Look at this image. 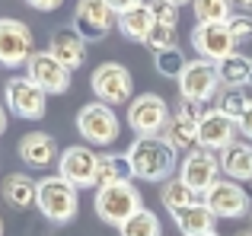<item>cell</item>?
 Segmentation results:
<instances>
[{"label": "cell", "instance_id": "ee69618b", "mask_svg": "<svg viewBox=\"0 0 252 236\" xmlns=\"http://www.w3.org/2000/svg\"><path fill=\"white\" fill-rule=\"evenodd\" d=\"M249 217H252V214H249Z\"/></svg>", "mask_w": 252, "mask_h": 236}, {"label": "cell", "instance_id": "5b68a950", "mask_svg": "<svg viewBox=\"0 0 252 236\" xmlns=\"http://www.w3.org/2000/svg\"><path fill=\"white\" fill-rule=\"evenodd\" d=\"M90 87L96 93V102H105V106H122V102H131L134 99V77L125 64H115V61H105L93 70L90 77Z\"/></svg>", "mask_w": 252, "mask_h": 236}, {"label": "cell", "instance_id": "74e56055", "mask_svg": "<svg viewBox=\"0 0 252 236\" xmlns=\"http://www.w3.org/2000/svg\"><path fill=\"white\" fill-rule=\"evenodd\" d=\"M166 3H172V6H182V3H195V0H166Z\"/></svg>", "mask_w": 252, "mask_h": 236}, {"label": "cell", "instance_id": "9c48e42d", "mask_svg": "<svg viewBox=\"0 0 252 236\" xmlns=\"http://www.w3.org/2000/svg\"><path fill=\"white\" fill-rule=\"evenodd\" d=\"M77 131H80V137L86 144H93V147H109L118 137L115 109L105 106V102H90V106H83L80 115H77Z\"/></svg>", "mask_w": 252, "mask_h": 236}, {"label": "cell", "instance_id": "4fadbf2b", "mask_svg": "<svg viewBox=\"0 0 252 236\" xmlns=\"http://www.w3.org/2000/svg\"><path fill=\"white\" fill-rule=\"evenodd\" d=\"M201 198H204V205L214 211V217H223V220H236V217L252 214L246 188H243L240 182H233V179H217Z\"/></svg>", "mask_w": 252, "mask_h": 236}, {"label": "cell", "instance_id": "8fae6325", "mask_svg": "<svg viewBox=\"0 0 252 236\" xmlns=\"http://www.w3.org/2000/svg\"><path fill=\"white\" fill-rule=\"evenodd\" d=\"M208 112V106H198V102H179V109L172 112L166 131H163V137L169 141V147L176 150V153H191V150L198 147V121L204 118Z\"/></svg>", "mask_w": 252, "mask_h": 236}, {"label": "cell", "instance_id": "44dd1931", "mask_svg": "<svg viewBox=\"0 0 252 236\" xmlns=\"http://www.w3.org/2000/svg\"><path fill=\"white\" fill-rule=\"evenodd\" d=\"M3 201L10 207H16V211L38 205V182L29 179L26 173H10L3 179Z\"/></svg>", "mask_w": 252, "mask_h": 236}, {"label": "cell", "instance_id": "2e32d148", "mask_svg": "<svg viewBox=\"0 0 252 236\" xmlns=\"http://www.w3.org/2000/svg\"><path fill=\"white\" fill-rule=\"evenodd\" d=\"M26 77H29L32 83H38L48 96H61V93L70 89V70L64 67L48 48L35 51V55L29 58V64H26Z\"/></svg>", "mask_w": 252, "mask_h": 236}, {"label": "cell", "instance_id": "f546056e", "mask_svg": "<svg viewBox=\"0 0 252 236\" xmlns=\"http://www.w3.org/2000/svg\"><path fill=\"white\" fill-rule=\"evenodd\" d=\"M185 64H189V61L182 58V51H179V48L154 55V67H157V74H160V77H169V80H179V77H182Z\"/></svg>", "mask_w": 252, "mask_h": 236}, {"label": "cell", "instance_id": "d590c367", "mask_svg": "<svg viewBox=\"0 0 252 236\" xmlns=\"http://www.w3.org/2000/svg\"><path fill=\"white\" fill-rule=\"evenodd\" d=\"M26 3H29L32 10H42V13H51V10H58V6H61L64 0H26Z\"/></svg>", "mask_w": 252, "mask_h": 236}, {"label": "cell", "instance_id": "4dcf8cb0", "mask_svg": "<svg viewBox=\"0 0 252 236\" xmlns=\"http://www.w3.org/2000/svg\"><path fill=\"white\" fill-rule=\"evenodd\" d=\"M144 45H147L154 55H160V51H172V48L179 45L176 26H160V23H157V26H154V32L147 35V42H144Z\"/></svg>", "mask_w": 252, "mask_h": 236}, {"label": "cell", "instance_id": "ac0fdd59", "mask_svg": "<svg viewBox=\"0 0 252 236\" xmlns=\"http://www.w3.org/2000/svg\"><path fill=\"white\" fill-rule=\"evenodd\" d=\"M16 150H19V160H23L26 166H35V169H45V166L61 160L55 137L45 134V131H29V134H23Z\"/></svg>", "mask_w": 252, "mask_h": 236}, {"label": "cell", "instance_id": "8d00e7d4", "mask_svg": "<svg viewBox=\"0 0 252 236\" xmlns=\"http://www.w3.org/2000/svg\"><path fill=\"white\" fill-rule=\"evenodd\" d=\"M3 131H6V109L0 106V137H3Z\"/></svg>", "mask_w": 252, "mask_h": 236}, {"label": "cell", "instance_id": "7a4b0ae2", "mask_svg": "<svg viewBox=\"0 0 252 236\" xmlns=\"http://www.w3.org/2000/svg\"><path fill=\"white\" fill-rule=\"evenodd\" d=\"M93 207H96L99 220H105V224L122 230L137 211H144V198H141V192H137V185H131V182H115V185L96 188Z\"/></svg>", "mask_w": 252, "mask_h": 236}, {"label": "cell", "instance_id": "3957f363", "mask_svg": "<svg viewBox=\"0 0 252 236\" xmlns=\"http://www.w3.org/2000/svg\"><path fill=\"white\" fill-rule=\"evenodd\" d=\"M179 96L185 102H198V106H208L211 99H217L223 89V80L217 74V64L204 61V58H195V61L185 64L182 77H179Z\"/></svg>", "mask_w": 252, "mask_h": 236}, {"label": "cell", "instance_id": "1f68e13d", "mask_svg": "<svg viewBox=\"0 0 252 236\" xmlns=\"http://www.w3.org/2000/svg\"><path fill=\"white\" fill-rule=\"evenodd\" d=\"M150 13L160 26H179V6L166 3V0H150Z\"/></svg>", "mask_w": 252, "mask_h": 236}, {"label": "cell", "instance_id": "d6a6232c", "mask_svg": "<svg viewBox=\"0 0 252 236\" xmlns=\"http://www.w3.org/2000/svg\"><path fill=\"white\" fill-rule=\"evenodd\" d=\"M230 32H233L236 42H252V16L249 13H236L230 19Z\"/></svg>", "mask_w": 252, "mask_h": 236}, {"label": "cell", "instance_id": "ba28073f", "mask_svg": "<svg viewBox=\"0 0 252 236\" xmlns=\"http://www.w3.org/2000/svg\"><path fill=\"white\" fill-rule=\"evenodd\" d=\"M236 45L240 42L230 32V23H198L191 29V48L211 64H220L230 55H236Z\"/></svg>", "mask_w": 252, "mask_h": 236}, {"label": "cell", "instance_id": "e575fe53", "mask_svg": "<svg viewBox=\"0 0 252 236\" xmlns=\"http://www.w3.org/2000/svg\"><path fill=\"white\" fill-rule=\"evenodd\" d=\"M105 3H109L112 10L118 13V16H122V13H128V10H134V6H141L144 0H105Z\"/></svg>", "mask_w": 252, "mask_h": 236}, {"label": "cell", "instance_id": "603a6c76", "mask_svg": "<svg viewBox=\"0 0 252 236\" xmlns=\"http://www.w3.org/2000/svg\"><path fill=\"white\" fill-rule=\"evenodd\" d=\"M115 26L122 29V35L128 38V42H147V35L154 32L157 19H154V13H150V3H141V6H134V10L122 13Z\"/></svg>", "mask_w": 252, "mask_h": 236}, {"label": "cell", "instance_id": "8992f818", "mask_svg": "<svg viewBox=\"0 0 252 236\" xmlns=\"http://www.w3.org/2000/svg\"><path fill=\"white\" fill-rule=\"evenodd\" d=\"M169 118H172V112H169L166 99L157 93H141L128 106V124L137 137H160L166 131Z\"/></svg>", "mask_w": 252, "mask_h": 236}, {"label": "cell", "instance_id": "52a82bcc", "mask_svg": "<svg viewBox=\"0 0 252 236\" xmlns=\"http://www.w3.org/2000/svg\"><path fill=\"white\" fill-rule=\"evenodd\" d=\"M3 99L10 106V112L26 121H38L48 112V93L38 83H32L29 77H10L3 89Z\"/></svg>", "mask_w": 252, "mask_h": 236}, {"label": "cell", "instance_id": "60d3db41", "mask_svg": "<svg viewBox=\"0 0 252 236\" xmlns=\"http://www.w3.org/2000/svg\"><path fill=\"white\" fill-rule=\"evenodd\" d=\"M236 236H252V230H243V233H236Z\"/></svg>", "mask_w": 252, "mask_h": 236}, {"label": "cell", "instance_id": "7402d4cb", "mask_svg": "<svg viewBox=\"0 0 252 236\" xmlns=\"http://www.w3.org/2000/svg\"><path fill=\"white\" fill-rule=\"evenodd\" d=\"M214 220L217 217H214V211L204 205V198H198L195 205H189V207H182V211L172 214V224H176L185 236H191V233H214Z\"/></svg>", "mask_w": 252, "mask_h": 236}, {"label": "cell", "instance_id": "83f0119b", "mask_svg": "<svg viewBox=\"0 0 252 236\" xmlns=\"http://www.w3.org/2000/svg\"><path fill=\"white\" fill-rule=\"evenodd\" d=\"M249 102H252V96L246 93V87H223L220 96H217V106L214 109H220V112H227L230 118L240 121V115L246 112Z\"/></svg>", "mask_w": 252, "mask_h": 236}, {"label": "cell", "instance_id": "b9f144b4", "mask_svg": "<svg viewBox=\"0 0 252 236\" xmlns=\"http://www.w3.org/2000/svg\"><path fill=\"white\" fill-rule=\"evenodd\" d=\"M0 236H3V217H0Z\"/></svg>", "mask_w": 252, "mask_h": 236}, {"label": "cell", "instance_id": "d6986e66", "mask_svg": "<svg viewBox=\"0 0 252 236\" xmlns=\"http://www.w3.org/2000/svg\"><path fill=\"white\" fill-rule=\"evenodd\" d=\"M48 51L67 70H77V67H83V61H86V38L77 29H61L48 38Z\"/></svg>", "mask_w": 252, "mask_h": 236}, {"label": "cell", "instance_id": "f1b7e54d", "mask_svg": "<svg viewBox=\"0 0 252 236\" xmlns=\"http://www.w3.org/2000/svg\"><path fill=\"white\" fill-rule=\"evenodd\" d=\"M118 233L122 236H163V224H160V217H157L154 211L144 207V211H137Z\"/></svg>", "mask_w": 252, "mask_h": 236}, {"label": "cell", "instance_id": "e0dca14e", "mask_svg": "<svg viewBox=\"0 0 252 236\" xmlns=\"http://www.w3.org/2000/svg\"><path fill=\"white\" fill-rule=\"evenodd\" d=\"M220 176V156L211 153V150L195 147L191 153L182 156V169H179V179L191 188L195 195H204Z\"/></svg>", "mask_w": 252, "mask_h": 236}, {"label": "cell", "instance_id": "6da1fadb", "mask_svg": "<svg viewBox=\"0 0 252 236\" xmlns=\"http://www.w3.org/2000/svg\"><path fill=\"white\" fill-rule=\"evenodd\" d=\"M131 163V173L141 182H166L176 169V150L169 147L166 137H134L131 147L125 150Z\"/></svg>", "mask_w": 252, "mask_h": 236}, {"label": "cell", "instance_id": "7c38bea8", "mask_svg": "<svg viewBox=\"0 0 252 236\" xmlns=\"http://www.w3.org/2000/svg\"><path fill=\"white\" fill-rule=\"evenodd\" d=\"M96 169H99V153L93 147L74 144V147L61 150V160H58V176L64 182L80 192V188H96Z\"/></svg>", "mask_w": 252, "mask_h": 236}, {"label": "cell", "instance_id": "7bdbcfd3", "mask_svg": "<svg viewBox=\"0 0 252 236\" xmlns=\"http://www.w3.org/2000/svg\"><path fill=\"white\" fill-rule=\"evenodd\" d=\"M249 83H252V77H249Z\"/></svg>", "mask_w": 252, "mask_h": 236}, {"label": "cell", "instance_id": "277c9868", "mask_svg": "<svg viewBox=\"0 0 252 236\" xmlns=\"http://www.w3.org/2000/svg\"><path fill=\"white\" fill-rule=\"evenodd\" d=\"M38 211L51 224H70L77 217V188L64 182L61 176L38 179Z\"/></svg>", "mask_w": 252, "mask_h": 236}, {"label": "cell", "instance_id": "5bb4252c", "mask_svg": "<svg viewBox=\"0 0 252 236\" xmlns=\"http://www.w3.org/2000/svg\"><path fill=\"white\" fill-rule=\"evenodd\" d=\"M240 141V121L230 118L220 109H208L204 118L198 121V147L211 153H223L230 144Z\"/></svg>", "mask_w": 252, "mask_h": 236}, {"label": "cell", "instance_id": "4316f807", "mask_svg": "<svg viewBox=\"0 0 252 236\" xmlns=\"http://www.w3.org/2000/svg\"><path fill=\"white\" fill-rule=\"evenodd\" d=\"M191 10H195L198 23H230L236 16L233 0H195Z\"/></svg>", "mask_w": 252, "mask_h": 236}, {"label": "cell", "instance_id": "9a60e30c", "mask_svg": "<svg viewBox=\"0 0 252 236\" xmlns=\"http://www.w3.org/2000/svg\"><path fill=\"white\" fill-rule=\"evenodd\" d=\"M112 23H118V13L105 0H77L74 6V29L86 42H102L109 35Z\"/></svg>", "mask_w": 252, "mask_h": 236}, {"label": "cell", "instance_id": "ab89813d", "mask_svg": "<svg viewBox=\"0 0 252 236\" xmlns=\"http://www.w3.org/2000/svg\"><path fill=\"white\" fill-rule=\"evenodd\" d=\"M191 236H220V233H191Z\"/></svg>", "mask_w": 252, "mask_h": 236}, {"label": "cell", "instance_id": "cb8c5ba5", "mask_svg": "<svg viewBox=\"0 0 252 236\" xmlns=\"http://www.w3.org/2000/svg\"><path fill=\"white\" fill-rule=\"evenodd\" d=\"M131 163L128 156H112V153H102L99 156V169H96V188H105V185H115V182H131Z\"/></svg>", "mask_w": 252, "mask_h": 236}, {"label": "cell", "instance_id": "836d02e7", "mask_svg": "<svg viewBox=\"0 0 252 236\" xmlns=\"http://www.w3.org/2000/svg\"><path fill=\"white\" fill-rule=\"evenodd\" d=\"M240 134H243V137H246V141L252 144V102L246 106V112L240 115Z\"/></svg>", "mask_w": 252, "mask_h": 236}, {"label": "cell", "instance_id": "f35d334b", "mask_svg": "<svg viewBox=\"0 0 252 236\" xmlns=\"http://www.w3.org/2000/svg\"><path fill=\"white\" fill-rule=\"evenodd\" d=\"M233 3H240V6H252V0H233Z\"/></svg>", "mask_w": 252, "mask_h": 236}, {"label": "cell", "instance_id": "30bf717a", "mask_svg": "<svg viewBox=\"0 0 252 236\" xmlns=\"http://www.w3.org/2000/svg\"><path fill=\"white\" fill-rule=\"evenodd\" d=\"M32 55L35 48H32L29 26L23 19L0 16V67H26Z\"/></svg>", "mask_w": 252, "mask_h": 236}, {"label": "cell", "instance_id": "ffe728a7", "mask_svg": "<svg viewBox=\"0 0 252 236\" xmlns=\"http://www.w3.org/2000/svg\"><path fill=\"white\" fill-rule=\"evenodd\" d=\"M220 156V173L233 182H252V144L249 141H236L230 144Z\"/></svg>", "mask_w": 252, "mask_h": 236}, {"label": "cell", "instance_id": "484cf974", "mask_svg": "<svg viewBox=\"0 0 252 236\" xmlns=\"http://www.w3.org/2000/svg\"><path fill=\"white\" fill-rule=\"evenodd\" d=\"M217 74H220L223 87H249L252 58H246V55H230L227 61L217 64Z\"/></svg>", "mask_w": 252, "mask_h": 236}, {"label": "cell", "instance_id": "d4e9b609", "mask_svg": "<svg viewBox=\"0 0 252 236\" xmlns=\"http://www.w3.org/2000/svg\"><path fill=\"white\" fill-rule=\"evenodd\" d=\"M160 201H163V207H166L169 214H176V211H182V207L195 205L198 195L176 176V179H166V182L160 185Z\"/></svg>", "mask_w": 252, "mask_h": 236}]
</instances>
